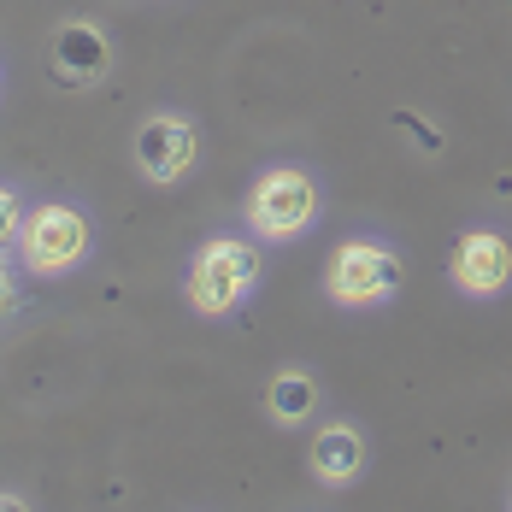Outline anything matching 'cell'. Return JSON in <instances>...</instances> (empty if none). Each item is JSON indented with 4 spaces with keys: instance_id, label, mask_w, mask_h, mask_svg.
Wrapping results in <instances>:
<instances>
[{
    "instance_id": "7a4b0ae2",
    "label": "cell",
    "mask_w": 512,
    "mask_h": 512,
    "mask_svg": "<svg viewBox=\"0 0 512 512\" xmlns=\"http://www.w3.org/2000/svg\"><path fill=\"white\" fill-rule=\"evenodd\" d=\"M89 242H95L89 218L65 201L36 206V212L24 218V230H18V254H24V265H30L36 277H59V271H71V265H83V259H89Z\"/></svg>"
},
{
    "instance_id": "6da1fadb",
    "label": "cell",
    "mask_w": 512,
    "mask_h": 512,
    "mask_svg": "<svg viewBox=\"0 0 512 512\" xmlns=\"http://www.w3.org/2000/svg\"><path fill=\"white\" fill-rule=\"evenodd\" d=\"M259 283V254L236 236H212L195 265H189V307L206 312V318H224L236 312Z\"/></svg>"
},
{
    "instance_id": "30bf717a",
    "label": "cell",
    "mask_w": 512,
    "mask_h": 512,
    "mask_svg": "<svg viewBox=\"0 0 512 512\" xmlns=\"http://www.w3.org/2000/svg\"><path fill=\"white\" fill-rule=\"evenodd\" d=\"M395 124L412 136V148H418V154H442V130H436V124H424L418 112H395Z\"/></svg>"
},
{
    "instance_id": "9c48e42d",
    "label": "cell",
    "mask_w": 512,
    "mask_h": 512,
    "mask_svg": "<svg viewBox=\"0 0 512 512\" xmlns=\"http://www.w3.org/2000/svg\"><path fill=\"white\" fill-rule=\"evenodd\" d=\"M265 407H271L277 424H301V418L318 407V383H312L307 371H277L271 389H265Z\"/></svg>"
},
{
    "instance_id": "8992f818",
    "label": "cell",
    "mask_w": 512,
    "mask_h": 512,
    "mask_svg": "<svg viewBox=\"0 0 512 512\" xmlns=\"http://www.w3.org/2000/svg\"><path fill=\"white\" fill-rule=\"evenodd\" d=\"M448 271H454V289L460 295L489 301V295H501L512 283V242L501 230H465Z\"/></svg>"
},
{
    "instance_id": "277c9868",
    "label": "cell",
    "mask_w": 512,
    "mask_h": 512,
    "mask_svg": "<svg viewBox=\"0 0 512 512\" xmlns=\"http://www.w3.org/2000/svg\"><path fill=\"white\" fill-rule=\"evenodd\" d=\"M401 289V259L389 254L383 242H342L330 254V277H324V295L336 307H377Z\"/></svg>"
},
{
    "instance_id": "8fae6325",
    "label": "cell",
    "mask_w": 512,
    "mask_h": 512,
    "mask_svg": "<svg viewBox=\"0 0 512 512\" xmlns=\"http://www.w3.org/2000/svg\"><path fill=\"white\" fill-rule=\"evenodd\" d=\"M0 224H6V236H18V230H24V206H18V195H12V189L0 195Z\"/></svg>"
},
{
    "instance_id": "ba28073f",
    "label": "cell",
    "mask_w": 512,
    "mask_h": 512,
    "mask_svg": "<svg viewBox=\"0 0 512 512\" xmlns=\"http://www.w3.org/2000/svg\"><path fill=\"white\" fill-rule=\"evenodd\" d=\"M359 465H365V442H359V430L330 424V430L312 436V477H318V483L342 489V483H354L359 477Z\"/></svg>"
},
{
    "instance_id": "5b68a950",
    "label": "cell",
    "mask_w": 512,
    "mask_h": 512,
    "mask_svg": "<svg viewBox=\"0 0 512 512\" xmlns=\"http://www.w3.org/2000/svg\"><path fill=\"white\" fill-rule=\"evenodd\" d=\"M201 154V136H195V124L189 118H177V112H154L142 130H136V171L159 183V189H171L189 165Z\"/></svg>"
},
{
    "instance_id": "7c38bea8",
    "label": "cell",
    "mask_w": 512,
    "mask_h": 512,
    "mask_svg": "<svg viewBox=\"0 0 512 512\" xmlns=\"http://www.w3.org/2000/svg\"><path fill=\"white\" fill-rule=\"evenodd\" d=\"M507 501H512V495H507Z\"/></svg>"
},
{
    "instance_id": "52a82bcc",
    "label": "cell",
    "mask_w": 512,
    "mask_h": 512,
    "mask_svg": "<svg viewBox=\"0 0 512 512\" xmlns=\"http://www.w3.org/2000/svg\"><path fill=\"white\" fill-rule=\"evenodd\" d=\"M53 71L65 77V83H101L106 71H112V42H106L95 24H83V18H71V24H59L53 30Z\"/></svg>"
},
{
    "instance_id": "3957f363",
    "label": "cell",
    "mask_w": 512,
    "mask_h": 512,
    "mask_svg": "<svg viewBox=\"0 0 512 512\" xmlns=\"http://www.w3.org/2000/svg\"><path fill=\"white\" fill-rule=\"evenodd\" d=\"M312 218H318V183H312L307 171H295V165L265 171L254 183V195H248V224H254L259 236H271V242L307 236Z\"/></svg>"
}]
</instances>
